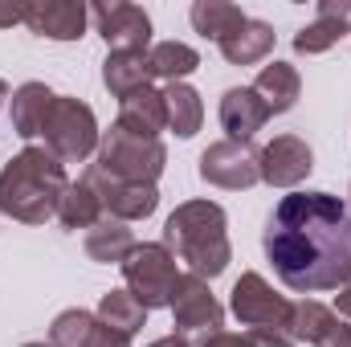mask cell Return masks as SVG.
I'll use <instances>...</instances> for the list:
<instances>
[{
    "label": "cell",
    "mask_w": 351,
    "mask_h": 347,
    "mask_svg": "<svg viewBox=\"0 0 351 347\" xmlns=\"http://www.w3.org/2000/svg\"><path fill=\"white\" fill-rule=\"evenodd\" d=\"M90 21H94V29L102 33V41L110 49H139V53L152 49V16L139 4L106 0V4L90 8Z\"/></svg>",
    "instance_id": "obj_9"
},
{
    "label": "cell",
    "mask_w": 351,
    "mask_h": 347,
    "mask_svg": "<svg viewBox=\"0 0 351 347\" xmlns=\"http://www.w3.org/2000/svg\"><path fill=\"white\" fill-rule=\"evenodd\" d=\"M172 319L180 331H221V323H225V311H221V302L213 298V290H208V282L204 278H196V274H180V282H176V294H172Z\"/></svg>",
    "instance_id": "obj_10"
},
{
    "label": "cell",
    "mask_w": 351,
    "mask_h": 347,
    "mask_svg": "<svg viewBox=\"0 0 351 347\" xmlns=\"http://www.w3.org/2000/svg\"><path fill=\"white\" fill-rule=\"evenodd\" d=\"M250 347H294L282 331H250Z\"/></svg>",
    "instance_id": "obj_31"
},
{
    "label": "cell",
    "mask_w": 351,
    "mask_h": 347,
    "mask_svg": "<svg viewBox=\"0 0 351 347\" xmlns=\"http://www.w3.org/2000/svg\"><path fill=\"white\" fill-rule=\"evenodd\" d=\"M8 98H12V90H8V82H4V78H0V106H4V102H8Z\"/></svg>",
    "instance_id": "obj_35"
},
{
    "label": "cell",
    "mask_w": 351,
    "mask_h": 347,
    "mask_svg": "<svg viewBox=\"0 0 351 347\" xmlns=\"http://www.w3.org/2000/svg\"><path fill=\"white\" fill-rule=\"evenodd\" d=\"M86 258L90 261H102V265H123L127 254L135 250V233L127 229V221H114V217H102L94 229H86Z\"/></svg>",
    "instance_id": "obj_22"
},
{
    "label": "cell",
    "mask_w": 351,
    "mask_h": 347,
    "mask_svg": "<svg viewBox=\"0 0 351 347\" xmlns=\"http://www.w3.org/2000/svg\"><path fill=\"white\" fill-rule=\"evenodd\" d=\"M258 156L250 143H233V139H221V143H208L200 152V180L204 184H217V188H229V192H241V188H254L262 180L258 168Z\"/></svg>",
    "instance_id": "obj_8"
},
{
    "label": "cell",
    "mask_w": 351,
    "mask_h": 347,
    "mask_svg": "<svg viewBox=\"0 0 351 347\" xmlns=\"http://www.w3.org/2000/svg\"><path fill=\"white\" fill-rule=\"evenodd\" d=\"M21 347H49V344H21Z\"/></svg>",
    "instance_id": "obj_36"
},
{
    "label": "cell",
    "mask_w": 351,
    "mask_h": 347,
    "mask_svg": "<svg viewBox=\"0 0 351 347\" xmlns=\"http://www.w3.org/2000/svg\"><path fill=\"white\" fill-rule=\"evenodd\" d=\"M351 33V0H323L319 4V16L294 33V49L315 58V53H327L331 45H339V37Z\"/></svg>",
    "instance_id": "obj_15"
},
{
    "label": "cell",
    "mask_w": 351,
    "mask_h": 347,
    "mask_svg": "<svg viewBox=\"0 0 351 347\" xmlns=\"http://www.w3.org/2000/svg\"><path fill=\"white\" fill-rule=\"evenodd\" d=\"M192 29L200 33V37H208V41H225L229 33H237L241 25H245V12L237 8V4H229V0H196L192 4Z\"/></svg>",
    "instance_id": "obj_24"
},
{
    "label": "cell",
    "mask_w": 351,
    "mask_h": 347,
    "mask_svg": "<svg viewBox=\"0 0 351 347\" xmlns=\"http://www.w3.org/2000/svg\"><path fill=\"white\" fill-rule=\"evenodd\" d=\"M258 168H262V180L269 188H294L302 184L311 168H315V152L306 147V139L298 135H278L269 139L258 156Z\"/></svg>",
    "instance_id": "obj_11"
},
{
    "label": "cell",
    "mask_w": 351,
    "mask_h": 347,
    "mask_svg": "<svg viewBox=\"0 0 351 347\" xmlns=\"http://www.w3.org/2000/svg\"><path fill=\"white\" fill-rule=\"evenodd\" d=\"M45 152H53L62 164H82L98 152L102 135H98V119L82 98H70V94H58L49 119H45Z\"/></svg>",
    "instance_id": "obj_5"
},
{
    "label": "cell",
    "mask_w": 351,
    "mask_h": 347,
    "mask_svg": "<svg viewBox=\"0 0 351 347\" xmlns=\"http://www.w3.org/2000/svg\"><path fill=\"white\" fill-rule=\"evenodd\" d=\"M254 94L265 102L269 115H286L298 102V94H302V78H298V70L290 62H269L254 78Z\"/></svg>",
    "instance_id": "obj_19"
},
{
    "label": "cell",
    "mask_w": 351,
    "mask_h": 347,
    "mask_svg": "<svg viewBox=\"0 0 351 347\" xmlns=\"http://www.w3.org/2000/svg\"><path fill=\"white\" fill-rule=\"evenodd\" d=\"M200 347H250V331L245 335H233V331H213V335H204Z\"/></svg>",
    "instance_id": "obj_30"
},
{
    "label": "cell",
    "mask_w": 351,
    "mask_h": 347,
    "mask_svg": "<svg viewBox=\"0 0 351 347\" xmlns=\"http://www.w3.org/2000/svg\"><path fill=\"white\" fill-rule=\"evenodd\" d=\"M123 131L131 135H147V139H160V131L168 127V110H164V90L156 86H143L135 94H127L119 102V123Z\"/></svg>",
    "instance_id": "obj_17"
},
{
    "label": "cell",
    "mask_w": 351,
    "mask_h": 347,
    "mask_svg": "<svg viewBox=\"0 0 351 347\" xmlns=\"http://www.w3.org/2000/svg\"><path fill=\"white\" fill-rule=\"evenodd\" d=\"M86 180L98 188L102 208H106V217H114V221H143V217H152L156 204H160L156 184H119V180L98 176L94 168L86 172Z\"/></svg>",
    "instance_id": "obj_13"
},
{
    "label": "cell",
    "mask_w": 351,
    "mask_h": 347,
    "mask_svg": "<svg viewBox=\"0 0 351 347\" xmlns=\"http://www.w3.org/2000/svg\"><path fill=\"white\" fill-rule=\"evenodd\" d=\"M164 110H168V127L180 139H192L200 131V123H204V102L188 82H172L164 90Z\"/></svg>",
    "instance_id": "obj_26"
},
{
    "label": "cell",
    "mask_w": 351,
    "mask_h": 347,
    "mask_svg": "<svg viewBox=\"0 0 351 347\" xmlns=\"http://www.w3.org/2000/svg\"><path fill=\"white\" fill-rule=\"evenodd\" d=\"M196 66H200V53L192 45H184V41H160V45L147 49V74L160 78V82H168V86L184 82Z\"/></svg>",
    "instance_id": "obj_25"
},
{
    "label": "cell",
    "mask_w": 351,
    "mask_h": 347,
    "mask_svg": "<svg viewBox=\"0 0 351 347\" xmlns=\"http://www.w3.org/2000/svg\"><path fill=\"white\" fill-rule=\"evenodd\" d=\"M147 347H188V339L184 335H164V339H156V344H147Z\"/></svg>",
    "instance_id": "obj_34"
},
{
    "label": "cell",
    "mask_w": 351,
    "mask_h": 347,
    "mask_svg": "<svg viewBox=\"0 0 351 347\" xmlns=\"http://www.w3.org/2000/svg\"><path fill=\"white\" fill-rule=\"evenodd\" d=\"M21 21V4H0V29Z\"/></svg>",
    "instance_id": "obj_33"
},
{
    "label": "cell",
    "mask_w": 351,
    "mask_h": 347,
    "mask_svg": "<svg viewBox=\"0 0 351 347\" xmlns=\"http://www.w3.org/2000/svg\"><path fill=\"white\" fill-rule=\"evenodd\" d=\"M290 335L294 339H306L315 347H351V327L323 302L306 298V302H294L290 311Z\"/></svg>",
    "instance_id": "obj_14"
},
{
    "label": "cell",
    "mask_w": 351,
    "mask_h": 347,
    "mask_svg": "<svg viewBox=\"0 0 351 347\" xmlns=\"http://www.w3.org/2000/svg\"><path fill=\"white\" fill-rule=\"evenodd\" d=\"M94 323H98V319H94L90 311H82V307L62 311V315L53 319V327H49V347H86Z\"/></svg>",
    "instance_id": "obj_28"
},
{
    "label": "cell",
    "mask_w": 351,
    "mask_h": 347,
    "mask_svg": "<svg viewBox=\"0 0 351 347\" xmlns=\"http://www.w3.org/2000/svg\"><path fill=\"white\" fill-rule=\"evenodd\" d=\"M70 188L66 164L45 147H25L0 168V213L21 225H45Z\"/></svg>",
    "instance_id": "obj_2"
},
{
    "label": "cell",
    "mask_w": 351,
    "mask_h": 347,
    "mask_svg": "<svg viewBox=\"0 0 351 347\" xmlns=\"http://www.w3.org/2000/svg\"><path fill=\"white\" fill-rule=\"evenodd\" d=\"M21 21L49 41H78L86 33L90 8L82 0H37V4H21Z\"/></svg>",
    "instance_id": "obj_12"
},
{
    "label": "cell",
    "mask_w": 351,
    "mask_h": 347,
    "mask_svg": "<svg viewBox=\"0 0 351 347\" xmlns=\"http://www.w3.org/2000/svg\"><path fill=\"white\" fill-rule=\"evenodd\" d=\"M269 49H274V29L254 16H245V25L221 41V58L229 66H258L269 58Z\"/></svg>",
    "instance_id": "obj_21"
},
{
    "label": "cell",
    "mask_w": 351,
    "mask_h": 347,
    "mask_svg": "<svg viewBox=\"0 0 351 347\" xmlns=\"http://www.w3.org/2000/svg\"><path fill=\"white\" fill-rule=\"evenodd\" d=\"M348 196H351V192H348Z\"/></svg>",
    "instance_id": "obj_37"
},
{
    "label": "cell",
    "mask_w": 351,
    "mask_h": 347,
    "mask_svg": "<svg viewBox=\"0 0 351 347\" xmlns=\"http://www.w3.org/2000/svg\"><path fill=\"white\" fill-rule=\"evenodd\" d=\"M86 347H131V339H127V335H119V331H110L106 323H94Z\"/></svg>",
    "instance_id": "obj_29"
},
{
    "label": "cell",
    "mask_w": 351,
    "mask_h": 347,
    "mask_svg": "<svg viewBox=\"0 0 351 347\" xmlns=\"http://www.w3.org/2000/svg\"><path fill=\"white\" fill-rule=\"evenodd\" d=\"M335 315L339 319H351V282H343L339 294H335Z\"/></svg>",
    "instance_id": "obj_32"
},
{
    "label": "cell",
    "mask_w": 351,
    "mask_h": 347,
    "mask_svg": "<svg viewBox=\"0 0 351 347\" xmlns=\"http://www.w3.org/2000/svg\"><path fill=\"white\" fill-rule=\"evenodd\" d=\"M265 119H269V110L254 94V86H229L221 94V127L233 143H250L265 127Z\"/></svg>",
    "instance_id": "obj_16"
},
{
    "label": "cell",
    "mask_w": 351,
    "mask_h": 347,
    "mask_svg": "<svg viewBox=\"0 0 351 347\" xmlns=\"http://www.w3.org/2000/svg\"><path fill=\"white\" fill-rule=\"evenodd\" d=\"M102 82H106V90H110L119 102H123L127 94H135V90L152 86L147 53H139V49H110L106 62H102Z\"/></svg>",
    "instance_id": "obj_20"
},
{
    "label": "cell",
    "mask_w": 351,
    "mask_h": 347,
    "mask_svg": "<svg viewBox=\"0 0 351 347\" xmlns=\"http://www.w3.org/2000/svg\"><path fill=\"white\" fill-rule=\"evenodd\" d=\"M229 311H233L250 331H282V335H290V311H294V302H286L262 274H254V270L233 282Z\"/></svg>",
    "instance_id": "obj_7"
},
{
    "label": "cell",
    "mask_w": 351,
    "mask_h": 347,
    "mask_svg": "<svg viewBox=\"0 0 351 347\" xmlns=\"http://www.w3.org/2000/svg\"><path fill=\"white\" fill-rule=\"evenodd\" d=\"M225 208L213 200H184L172 217L164 221V246L172 250L176 261L188 265V274L213 282L229 270L233 250L225 233Z\"/></svg>",
    "instance_id": "obj_3"
},
{
    "label": "cell",
    "mask_w": 351,
    "mask_h": 347,
    "mask_svg": "<svg viewBox=\"0 0 351 347\" xmlns=\"http://www.w3.org/2000/svg\"><path fill=\"white\" fill-rule=\"evenodd\" d=\"M53 102H58V94L45 86V82H25V86H16L12 90V106H8L12 131H16L21 139H37V135L45 131V119H49Z\"/></svg>",
    "instance_id": "obj_18"
},
{
    "label": "cell",
    "mask_w": 351,
    "mask_h": 347,
    "mask_svg": "<svg viewBox=\"0 0 351 347\" xmlns=\"http://www.w3.org/2000/svg\"><path fill=\"white\" fill-rule=\"evenodd\" d=\"M102 217H106L102 196H98V188L90 184L86 176L66 188V196H62V204H58V221H62L66 229H94Z\"/></svg>",
    "instance_id": "obj_23"
},
{
    "label": "cell",
    "mask_w": 351,
    "mask_h": 347,
    "mask_svg": "<svg viewBox=\"0 0 351 347\" xmlns=\"http://www.w3.org/2000/svg\"><path fill=\"white\" fill-rule=\"evenodd\" d=\"M262 250L282 286L298 294L351 282V204L331 192H290L274 204Z\"/></svg>",
    "instance_id": "obj_1"
},
{
    "label": "cell",
    "mask_w": 351,
    "mask_h": 347,
    "mask_svg": "<svg viewBox=\"0 0 351 347\" xmlns=\"http://www.w3.org/2000/svg\"><path fill=\"white\" fill-rule=\"evenodd\" d=\"M168 164V147L147 135H131L123 127H110L98 143V164L94 172L119 184H156Z\"/></svg>",
    "instance_id": "obj_4"
},
{
    "label": "cell",
    "mask_w": 351,
    "mask_h": 347,
    "mask_svg": "<svg viewBox=\"0 0 351 347\" xmlns=\"http://www.w3.org/2000/svg\"><path fill=\"white\" fill-rule=\"evenodd\" d=\"M123 282L127 290L135 294V302L143 311H160V307H172L176 282H180V270L176 258L164 241H143L135 246L127 261H123Z\"/></svg>",
    "instance_id": "obj_6"
},
{
    "label": "cell",
    "mask_w": 351,
    "mask_h": 347,
    "mask_svg": "<svg viewBox=\"0 0 351 347\" xmlns=\"http://www.w3.org/2000/svg\"><path fill=\"white\" fill-rule=\"evenodd\" d=\"M94 319H98V323H106L110 331H119V335H127V339H131V335L147 323V311L135 302V294H131V290H106V294L98 298Z\"/></svg>",
    "instance_id": "obj_27"
}]
</instances>
